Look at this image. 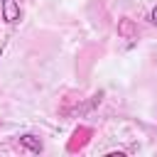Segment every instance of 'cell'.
<instances>
[{"label":"cell","instance_id":"cell-4","mask_svg":"<svg viewBox=\"0 0 157 157\" xmlns=\"http://www.w3.org/2000/svg\"><path fill=\"white\" fill-rule=\"evenodd\" d=\"M150 22L157 27V5H155V7H152V12H150Z\"/></svg>","mask_w":157,"mask_h":157},{"label":"cell","instance_id":"cell-5","mask_svg":"<svg viewBox=\"0 0 157 157\" xmlns=\"http://www.w3.org/2000/svg\"><path fill=\"white\" fill-rule=\"evenodd\" d=\"M0 56H2V49H0Z\"/></svg>","mask_w":157,"mask_h":157},{"label":"cell","instance_id":"cell-1","mask_svg":"<svg viewBox=\"0 0 157 157\" xmlns=\"http://www.w3.org/2000/svg\"><path fill=\"white\" fill-rule=\"evenodd\" d=\"M0 15L7 25H17L22 12H20V2L17 0H0Z\"/></svg>","mask_w":157,"mask_h":157},{"label":"cell","instance_id":"cell-2","mask_svg":"<svg viewBox=\"0 0 157 157\" xmlns=\"http://www.w3.org/2000/svg\"><path fill=\"white\" fill-rule=\"evenodd\" d=\"M20 145H25V147H27L29 152H34V155L42 152V142H39L34 135H22V137H20Z\"/></svg>","mask_w":157,"mask_h":157},{"label":"cell","instance_id":"cell-3","mask_svg":"<svg viewBox=\"0 0 157 157\" xmlns=\"http://www.w3.org/2000/svg\"><path fill=\"white\" fill-rule=\"evenodd\" d=\"M120 34H128L130 39H135V37H137V32H132V25H130V20H128V17L120 22Z\"/></svg>","mask_w":157,"mask_h":157}]
</instances>
